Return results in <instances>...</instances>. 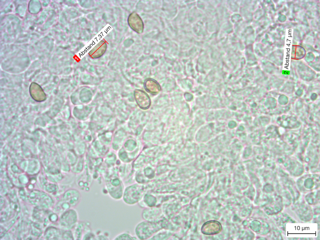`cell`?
Returning <instances> with one entry per match:
<instances>
[{"label":"cell","mask_w":320,"mask_h":240,"mask_svg":"<svg viewBox=\"0 0 320 240\" xmlns=\"http://www.w3.org/2000/svg\"><path fill=\"white\" fill-rule=\"evenodd\" d=\"M222 230V226L218 222L212 220L205 222L201 228L202 232L206 235H213L220 232Z\"/></svg>","instance_id":"obj_8"},{"label":"cell","mask_w":320,"mask_h":240,"mask_svg":"<svg viewBox=\"0 0 320 240\" xmlns=\"http://www.w3.org/2000/svg\"><path fill=\"white\" fill-rule=\"evenodd\" d=\"M20 198L23 201L28 200V195H27L24 189L21 188L19 192Z\"/></svg>","instance_id":"obj_22"},{"label":"cell","mask_w":320,"mask_h":240,"mask_svg":"<svg viewBox=\"0 0 320 240\" xmlns=\"http://www.w3.org/2000/svg\"><path fill=\"white\" fill-rule=\"evenodd\" d=\"M61 199L67 203L71 208H74L80 203L82 199V194L78 189L71 188L64 192Z\"/></svg>","instance_id":"obj_5"},{"label":"cell","mask_w":320,"mask_h":240,"mask_svg":"<svg viewBox=\"0 0 320 240\" xmlns=\"http://www.w3.org/2000/svg\"><path fill=\"white\" fill-rule=\"evenodd\" d=\"M39 225L35 222L31 223L30 225L29 232L31 235L35 238H39L42 233V230Z\"/></svg>","instance_id":"obj_18"},{"label":"cell","mask_w":320,"mask_h":240,"mask_svg":"<svg viewBox=\"0 0 320 240\" xmlns=\"http://www.w3.org/2000/svg\"><path fill=\"white\" fill-rule=\"evenodd\" d=\"M48 209L36 206L33 211V218L38 222L46 223L49 220V215L51 213L50 212Z\"/></svg>","instance_id":"obj_10"},{"label":"cell","mask_w":320,"mask_h":240,"mask_svg":"<svg viewBox=\"0 0 320 240\" xmlns=\"http://www.w3.org/2000/svg\"><path fill=\"white\" fill-rule=\"evenodd\" d=\"M163 214L162 209L157 206L142 209L141 216L143 220L155 222L161 220Z\"/></svg>","instance_id":"obj_6"},{"label":"cell","mask_w":320,"mask_h":240,"mask_svg":"<svg viewBox=\"0 0 320 240\" xmlns=\"http://www.w3.org/2000/svg\"><path fill=\"white\" fill-rule=\"evenodd\" d=\"M42 188L45 190L50 193H54L58 191V188L55 184H49L43 186Z\"/></svg>","instance_id":"obj_20"},{"label":"cell","mask_w":320,"mask_h":240,"mask_svg":"<svg viewBox=\"0 0 320 240\" xmlns=\"http://www.w3.org/2000/svg\"><path fill=\"white\" fill-rule=\"evenodd\" d=\"M48 219L51 222H55L58 220V216L56 214L52 212L49 215Z\"/></svg>","instance_id":"obj_23"},{"label":"cell","mask_w":320,"mask_h":240,"mask_svg":"<svg viewBox=\"0 0 320 240\" xmlns=\"http://www.w3.org/2000/svg\"><path fill=\"white\" fill-rule=\"evenodd\" d=\"M112 240H138L135 235L132 234L129 231H124L116 235Z\"/></svg>","instance_id":"obj_19"},{"label":"cell","mask_w":320,"mask_h":240,"mask_svg":"<svg viewBox=\"0 0 320 240\" xmlns=\"http://www.w3.org/2000/svg\"><path fill=\"white\" fill-rule=\"evenodd\" d=\"M30 93L35 101L41 102L44 100L46 96L41 87L35 83H32L30 87Z\"/></svg>","instance_id":"obj_13"},{"label":"cell","mask_w":320,"mask_h":240,"mask_svg":"<svg viewBox=\"0 0 320 240\" xmlns=\"http://www.w3.org/2000/svg\"><path fill=\"white\" fill-rule=\"evenodd\" d=\"M78 212L74 208L69 209L63 212L59 220L60 226L65 230H71L79 222Z\"/></svg>","instance_id":"obj_4"},{"label":"cell","mask_w":320,"mask_h":240,"mask_svg":"<svg viewBox=\"0 0 320 240\" xmlns=\"http://www.w3.org/2000/svg\"><path fill=\"white\" fill-rule=\"evenodd\" d=\"M158 202V198L156 196L151 193H146L137 204L143 209L157 206Z\"/></svg>","instance_id":"obj_11"},{"label":"cell","mask_w":320,"mask_h":240,"mask_svg":"<svg viewBox=\"0 0 320 240\" xmlns=\"http://www.w3.org/2000/svg\"><path fill=\"white\" fill-rule=\"evenodd\" d=\"M144 86L148 92L153 94L158 93L161 89L160 86L158 82L152 79L146 80L144 82Z\"/></svg>","instance_id":"obj_15"},{"label":"cell","mask_w":320,"mask_h":240,"mask_svg":"<svg viewBox=\"0 0 320 240\" xmlns=\"http://www.w3.org/2000/svg\"><path fill=\"white\" fill-rule=\"evenodd\" d=\"M8 198L11 209L14 211L15 213V212L16 213H19L20 209V205L14 191H12L8 194Z\"/></svg>","instance_id":"obj_16"},{"label":"cell","mask_w":320,"mask_h":240,"mask_svg":"<svg viewBox=\"0 0 320 240\" xmlns=\"http://www.w3.org/2000/svg\"><path fill=\"white\" fill-rule=\"evenodd\" d=\"M128 23L130 27L138 33L142 32L143 24L142 20L139 15L135 13L131 14L128 18Z\"/></svg>","instance_id":"obj_12"},{"label":"cell","mask_w":320,"mask_h":240,"mask_svg":"<svg viewBox=\"0 0 320 240\" xmlns=\"http://www.w3.org/2000/svg\"><path fill=\"white\" fill-rule=\"evenodd\" d=\"M145 193L144 188L141 186L131 185L125 187L122 199L128 205H135L138 204Z\"/></svg>","instance_id":"obj_2"},{"label":"cell","mask_w":320,"mask_h":240,"mask_svg":"<svg viewBox=\"0 0 320 240\" xmlns=\"http://www.w3.org/2000/svg\"><path fill=\"white\" fill-rule=\"evenodd\" d=\"M134 96L138 105L141 108L146 109L150 107V99L145 92L141 90H137L134 91Z\"/></svg>","instance_id":"obj_9"},{"label":"cell","mask_w":320,"mask_h":240,"mask_svg":"<svg viewBox=\"0 0 320 240\" xmlns=\"http://www.w3.org/2000/svg\"><path fill=\"white\" fill-rule=\"evenodd\" d=\"M62 239L64 240H74L72 231L71 230H66L62 235Z\"/></svg>","instance_id":"obj_21"},{"label":"cell","mask_w":320,"mask_h":240,"mask_svg":"<svg viewBox=\"0 0 320 240\" xmlns=\"http://www.w3.org/2000/svg\"><path fill=\"white\" fill-rule=\"evenodd\" d=\"M72 232L74 240H81L87 232L91 231L90 223L87 221H79Z\"/></svg>","instance_id":"obj_7"},{"label":"cell","mask_w":320,"mask_h":240,"mask_svg":"<svg viewBox=\"0 0 320 240\" xmlns=\"http://www.w3.org/2000/svg\"><path fill=\"white\" fill-rule=\"evenodd\" d=\"M172 232L169 230L163 228L155 233L149 239H168L172 236Z\"/></svg>","instance_id":"obj_17"},{"label":"cell","mask_w":320,"mask_h":240,"mask_svg":"<svg viewBox=\"0 0 320 240\" xmlns=\"http://www.w3.org/2000/svg\"><path fill=\"white\" fill-rule=\"evenodd\" d=\"M161 220L155 222L144 220L138 222L134 228L135 235L138 239H149L155 233L163 228Z\"/></svg>","instance_id":"obj_1"},{"label":"cell","mask_w":320,"mask_h":240,"mask_svg":"<svg viewBox=\"0 0 320 240\" xmlns=\"http://www.w3.org/2000/svg\"><path fill=\"white\" fill-rule=\"evenodd\" d=\"M28 200L32 204L48 209L53 205L52 198L47 193L38 190H32L28 195Z\"/></svg>","instance_id":"obj_3"},{"label":"cell","mask_w":320,"mask_h":240,"mask_svg":"<svg viewBox=\"0 0 320 240\" xmlns=\"http://www.w3.org/2000/svg\"><path fill=\"white\" fill-rule=\"evenodd\" d=\"M62 235L59 230L56 227H50L45 230L44 237L46 239L57 240L62 238Z\"/></svg>","instance_id":"obj_14"}]
</instances>
